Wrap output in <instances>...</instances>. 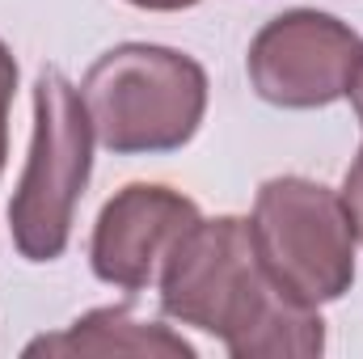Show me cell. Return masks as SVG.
<instances>
[{
  "mask_svg": "<svg viewBox=\"0 0 363 359\" xmlns=\"http://www.w3.org/2000/svg\"><path fill=\"white\" fill-rule=\"evenodd\" d=\"M161 313L224 343L233 359H313L325 321L267 275L245 216L199 220L161 267Z\"/></svg>",
  "mask_w": 363,
  "mask_h": 359,
  "instance_id": "cell-1",
  "label": "cell"
},
{
  "mask_svg": "<svg viewBox=\"0 0 363 359\" xmlns=\"http://www.w3.org/2000/svg\"><path fill=\"white\" fill-rule=\"evenodd\" d=\"M93 136L114 157L178 153L207 114V72L194 55L157 43H118L85 72Z\"/></svg>",
  "mask_w": 363,
  "mask_h": 359,
  "instance_id": "cell-2",
  "label": "cell"
},
{
  "mask_svg": "<svg viewBox=\"0 0 363 359\" xmlns=\"http://www.w3.org/2000/svg\"><path fill=\"white\" fill-rule=\"evenodd\" d=\"M93 140L81 89L60 68H43L34 81L30 157L9 199V233L26 263H55L68 250L93 174Z\"/></svg>",
  "mask_w": 363,
  "mask_h": 359,
  "instance_id": "cell-3",
  "label": "cell"
},
{
  "mask_svg": "<svg viewBox=\"0 0 363 359\" xmlns=\"http://www.w3.org/2000/svg\"><path fill=\"white\" fill-rule=\"evenodd\" d=\"M254 250L274 287L300 304L342 300L355 283V228L347 203L325 182L283 174L258 186L250 216Z\"/></svg>",
  "mask_w": 363,
  "mask_h": 359,
  "instance_id": "cell-4",
  "label": "cell"
},
{
  "mask_svg": "<svg viewBox=\"0 0 363 359\" xmlns=\"http://www.w3.org/2000/svg\"><path fill=\"white\" fill-rule=\"evenodd\" d=\"M245 72L271 106L321 110L351 97L363 72V38L334 13L287 9L254 34Z\"/></svg>",
  "mask_w": 363,
  "mask_h": 359,
  "instance_id": "cell-5",
  "label": "cell"
},
{
  "mask_svg": "<svg viewBox=\"0 0 363 359\" xmlns=\"http://www.w3.org/2000/svg\"><path fill=\"white\" fill-rule=\"evenodd\" d=\"M203 220L199 203L165 182H127L114 190L93 224V275L118 292H148L178 241Z\"/></svg>",
  "mask_w": 363,
  "mask_h": 359,
  "instance_id": "cell-6",
  "label": "cell"
},
{
  "mask_svg": "<svg viewBox=\"0 0 363 359\" xmlns=\"http://www.w3.org/2000/svg\"><path fill=\"white\" fill-rule=\"evenodd\" d=\"M26 355H148V359H194L199 351L161 321H144L131 309H93L77 317L64 334L34 338Z\"/></svg>",
  "mask_w": 363,
  "mask_h": 359,
  "instance_id": "cell-7",
  "label": "cell"
},
{
  "mask_svg": "<svg viewBox=\"0 0 363 359\" xmlns=\"http://www.w3.org/2000/svg\"><path fill=\"white\" fill-rule=\"evenodd\" d=\"M13 93H17V60H13L9 43L0 38V174H4V161H9V106H13Z\"/></svg>",
  "mask_w": 363,
  "mask_h": 359,
  "instance_id": "cell-8",
  "label": "cell"
},
{
  "mask_svg": "<svg viewBox=\"0 0 363 359\" xmlns=\"http://www.w3.org/2000/svg\"><path fill=\"white\" fill-rule=\"evenodd\" d=\"M342 203H347L355 237L363 241V144L355 153V161H351V170H347V178H342Z\"/></svg>",
  "mask_w": 363,
  "mask_h": 359,
  "instance_id": "cell-9",
  "label": "cell"
},
{
  "mask_svg": "<svg viewBox=\"0 0 363 359\" xmlns=\"http://www.w3.org/2000/svg\"><path fill=\"white\" fill-rule=\"evenodd\" d=\"M135 9H148V13H182V9H194L199 0H127Z\"/></svg>",
  "mask_w": 363,
  "mask_h": 359,
  "instance_id": "cell-10",
  "label": "cell"
},
{
  "mask_svg": "<svg viewBox=\"0 0 363 359\" xmlns=\"http://www.w3.org/2000/svg\"><path fill=\"white\" fill-rule=\"evenodd\" d=\"M351 106H355V118H359V127H363V72H359V81H355V89H351Z\"/></svg>",
  "mask_w": 363,
  "mask_h": 359,
  "instance_id": "cell-11",
  "label": "cell"
}]
</instances>
